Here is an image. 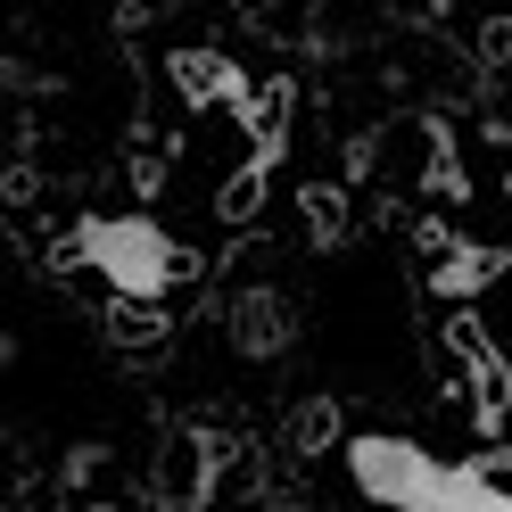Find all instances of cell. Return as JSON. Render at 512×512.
I'll list each match as a JSON object with an SVG mask.
<instances>
[{
  "instance_id": "5b68a950",
  "label": "cell",
  "mask_w": 512,
  "mask_h": 512,
  "mask_svg": "<svg viewBox=\"0 0 512 512\" xmlns=\"http://www.w3.org/2000/svg\"><path fill=\"white\" fill-rule=\"evenodd\" d=\"M166 75H174V91H182V108H199V116L215 108V116H232V124H240L248 100H256V75L240 67L232 50H207V42H199V50H174V58H166Z\"/></svg>"
},
{
  "instance_id": "ba28073f",
  "label": "cell",
  "mask_w": 512,
  "mask_h": 512,
  "mask_svg": "<svg viewBox=\"0 0 512 512\" xmlns=\"http://www.w3.org/2000/svg\"><path fill=\"white\" fill-rule=\"evenodd\" d=\"M290 116H298V83H290V75L256 83V100H248V116H240V133H248V157H256V166H273V174H281V157H290Z\"/></svg>"
},
{
  "instance_id": "8fae6325",
  "label": "cell",
  "mask_w": 512,
  "mask_h": 512,
  "mask_svg": "<svg viewBox=\"0 0 512 512\" xmlns=\"http://www.w3.org/2000/svg\"><path fill=\"white\" fill-rule=\"evenodd\" d=\"M339 438H347V413H339L331 397H306V405L290 413V455H331Z\"/></svg>"
},
{
  "instance_id": "30bf717a",
  "label": "cell",
  "mask_w": 512,
  "mask_h": 512,
  "mask_svg": "<svg viewBox=\"0 0 512 512\" xmlns=\"http://www.w3.org/2000/svg\"><path fill=\"white\" fill-rule=\"evenodd\" d=\"M298 215H306V248L314 256L347 248V232H356V207H347V190H331V182H314L306 199H298Z\"/></svg>"
},
{
  "instance_id": "277c9868",
  "label": "cell",
  "mask_w": 512,
  "mask_h": 512,
  "mask_svg": "<svg viewBox=\"0 0 512 512\" xmlns=\"http://www.w3.org/2000/svg\"><path fill=\"white\" fill-rule=\"evenodd\" d=\"M438 347L455 356V380H463V397H471V422L496 438V430L512 422V356L496 347V331L479 323V314H446Z\"/></svg>"
},
{
  "instance_id": "3957f363",
  "label": "cell",
  "mask_w": 512,
  "mask_h": 512,
  "mask_svg": "<svg viewBox=\"0 0 512 512\" xmlns=\"http://www.w3.org/2000/svg\"><path fill=\"white\" fill-rule=\"evenodd\" d=\"M232 455H240V438H223L207 422L174 430L166 463L149 479V512H215V488H223V471H232Z\"/></svg>"
},
{
  "instance_id": "7a4b0ae2",
  "label": "cell",
  "mask_w": 512,
  "mask_h": 512,
  "mask_svg": "<svg viewBox=\"0 0 512 512\" xmlns=\"http://www.w3.org/2000/svg\"><path fill=\"white\" fill-rule=\"evenodd\" d=\"M50 265H83L91 281H108V298L166 306L182 281L199 273V256H190L166 223H149V215H83L75 232L50 248Z\"/></svg>"
},
{
  "instance_id": "8992f818",
  "label": "cell",
  "mask_w": 512,
  "mask_h": 512,
  "mask_svg": "<svg viewBox=\"0 0 512 512\" xmlns=\"http://www.w3.org/2000/svg\"><path fill=\"white\" fill-rule=\"evenodd\" d=\"M223 331H232V347L248 364H273V356H290V339H298V306L281 298V281H248V290L223 298Z\"/></svg>"
},
{
  "instance_id": "7c38bea8",
  "label": "cell",
  "mask_w": 512,
  "mask_h": 512,
  "mask_svg": "<svg viewBox=\"0 0 512 512\" xmlns=\"http://www.w3.org/2000/svg\"><path fill=\"white\" fill-rule=\"evenodd\" d=\"M265 190H273V166H256V157H248V166L215 190V215L223 223H256V215H265Z\"/></svg>"
},
{
  "instance_id": "9a60e30c",
  "label": "cell",
  "mask_w": 512,
  "mask_h": 512,
  "mask_svg": "<svg viewBox=\"0 0 512 512\" xmlns=\"http://www.w3.org/2000/svg\"><path fill=\"white\" fill-rule=\"evenodd\" d=\"M91 512H108V504H91Z\"/></svg>"
},
{
  "instance_id": "9c48e42d",
  "label": "cell",
  "mask_w": 512,
  "mask_h": 512,
  "mask_svg": "<svg viewBox=\"0 0 512 512\" xmlns=\"http://www.w3.org/2000/svg\"><path fill=\"white\" fill-rule=\"evenodd\" d=\"M108 339L124 347V356H166L174 323H166V306H133V298H108Z\"/></svg>"
},
{
  "instance_id": "5bb4252c",
  "label": "cell",
  "mask_w": 512,
  "mask_h": 512,
  "mask_svg": "<svg viewBox=\"0 0 512 512\" xmlns=\"http://www.w3.org/2000/svg\"><path fill=\"white\" fill-rule=\"evenodd\" d=\"M273 512H306V504H298V496H281V504H273Z\"/></svg>"
},
{
  "instance_id": "6da1fadb",
  "label": "cell",
  "mask_w": 512,
  "mask_h": 512,
  "mask_svg": "<svg viewBox=\"0 0 512 512\" xmlns=\"http://www.w3.org/2000/svg\"><path fill=\"white\" fill-rule=\"evenodd\" d=\"M347 479L389 512H512V488H496L479 463H438L430 446H413L397 430L347 438Z\"/></svg>"
},
{
  "instance_id": "4fadbf2b",
  "label": "cell",
  "mask_w": 512,
  "mask_h": 512,
  "mask_svg": "<svg viewBox=\"0 0 512 512\" xmlns=\"http://www.w3.org/2000/svg\"><path fill=\"white\" fill-rule=\"evenodd\" d=\"M471 58L488 75H512V17H479V34H471Z\"/></svg>"
},
{
  "instance_id": "52a82bcc",
  "label": "cell",
  "mask_w": 512,
  "mask_h": 512,
  "mask_svg": "<svg viewBox=\"0 0 512 512\" xmlns=\"http://www.w3.org/2000/svg\"><path fill=\"white\" fill-rule=\"evenodd\" d=\"M504 273H512V248H496V240H455V248L430 265V298H446L455 314H471V298L496 290Z\"/></svg>"
}]
</instances>
